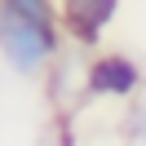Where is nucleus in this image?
<instances>
[{"instance_id": "obj_1", "label": "nucleus", "mask_w": 146, "mask_h": 146, "mask_svg": "<svg viewBox=\"0 0 146 146\" xmlns=\"http://www.w3.org/2000/svg\"><path fill=\"white\" fill-rule=\"evenodd\" d=\"M0 44H5V53H9L13 66L36 71L53 53V27L49 22H36V18H22L13 5H5L0 9Z\"/></svg>"}, {"instance_id": "obj_2", "label": "nucleus", "mask_w": 146, "mask_h": 146, "mask_svg": "<svg viewBox=\"0 0 146 146\" xmlns=\"http://www.w3.org/2000/svg\"><path fill=\"white\" fill-rule=\"evenodd\" d=\"M66 5V18H71L75 36L84 40V44H98V31L106 27L111 18H115L119 0H62Z\"/></svg>"}, {"instance_id": "obj_3", "label": "nucleus", "mask_w": 146, "mask_h": 146, "mask_svg": "<svg viewBox=\"0 0 146 146\" xmlns=\"http://www.w3.org/2000/svg\"><path fill=\"white\" fill-rule=\"evenodd\" d=\"M137 66L128 58H102L98 66L89 71V89L93 93H133L137 89Z\"/></svg>"}, {"instance_id": "obj_4", "label": "nucleus", "mask_w": 146, "mask_h": 146, "mask_svg": "<svg viewBox=\"0 0 146 146\" xmlns=\"http://www.w3.org/2000/svg\"><path fill=\"white\" fill-rule=\"evenodd\" d=\"M5 5H13L22 18H36V22H49V27H53V9H49V0H5Z\"/></svg>"}]
</instances>
